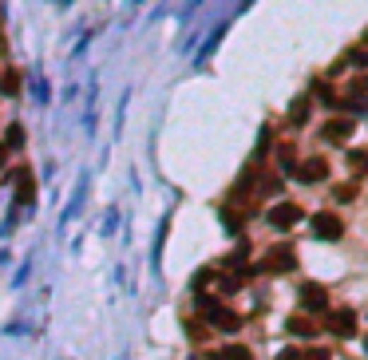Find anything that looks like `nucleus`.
Segmentation results:
<instances>
[{
  "instance_id": "423d86ee",
  "label": "nucleus",
  "mask_w": 368,
  "mask_h": 360,
  "mask_svg": "<svg viewBox=\"0 0 368 360\" xmlns=\"http://www.w3.org/2000/svg\"><path fill=\"white\" fill-rule=\"evenodd\" d=\"M12 186H16V202H20V206H28V202L36 198V179H32L28 167H16V174H12Z\"/></svg>"
},
{
  "instance_id": "b1692460",
  "label": "nucleus",
  "mask_w": 368,
  "mask_h": 360,
  "mask_svg": "<svg viewBox=\"0 0 368 360\" xmlns=\"http://www.w3.org/2000/svg\"><path fill=\"white\" fill-rule=\"evenodd\" d=\"M360 48H368V32H364V44H360Z\"/></svg>"
},
{
  "instance_id": "f257e3e1",
  "label": "nucleus",
  "mask_w": 368,
  "mask_h": 360,
  "mask_svg": "<svg viewBox=\"0 0 368 360\" xmlns=\"http://www.w3.org/2000/svg\"><path fill=\"white\" fill-rule=\"evenodd\" d=\"M198 309H202V317L210 320V329H222V332H238L242 329L238 313L226 309V305H218L214 297H198Z\"/></svg>"
},
{
  "instance_id": "f03ea898",
  "label": "nucleus",
  "mask_w": 368,
  "mask_h": 360,
  "mask_svg": "<svg viewBox=\"0 0 368 360\" xmlns=\"http://www.w3.org/2000/svg\"><path fill=\"white\" fill-rule=\"evenodd\" d=\"M293 265H297V253L289 250V246H273V250L261 258L258 270H261V273H289Z\"/></svg>"
},
{
  "instance_id": "f8f14e48",
  "label": "nucleus",
  "mask_w": 368,
  "mask_h": 360,
  "mask_svg": "<svg viewBox=\"0 0 368 360\" xmlns=\"http://www.w3.org/2000/svg\"><path fill=\"white\" fill-rule=\"evenodd\" d=\"M309 107H313V100H309V95H297V100H293V107H289V123H293V127H301V123L309 119Z\"/></svg>"
},
{
  "instance_id": "5701e85b",
  "label": "nucleus",
  "mask_w": 368,
  "mask_h": 360,
  "mask_svg": "<svg viewBox=\"0 0 368 360\" xmlns=\"http://www.w3.org/2000/svg\"><path fill=\"white\" fill-rule=\"evenodd\" d=\"M278 360H301V352L297 349H285V352H278Z\"/></svg>"
},
{
  "instance_id": "f3484780",
  "label": "nucleus",
  "mask_w": 368,
  "mask_h": 360,
  "mask_svg": "<svg viewBox=\"0 0 368 360\" xmlns=\"http://www.w3.org/2000/svg\"><path fill=\"white\" fill-rule=\"evenodd\" d=\"M333 198H337V202H352V198H357V186H352V182H340L337 191H333Z\"/></svg>"
},
{
  "instance_id": "9b49d317",
  "label": "nucleus",
  "mask_w": 368,
  "mask_h": 360,
  "mask_svg": "<svg viewBox=\"0 0 368 360\" xmlns=\"http://www.w3.org/2000/svg\"><path fill=\"white\" fill-rule=\"evenodd\" d=\"M317 320L313 317H305V313H301V317H289V332H293V337H317Z\"/></svg>"
},
{
  "instance_id": "a211bd4d",
  "label": "nucleus",
  "mask_w": 368,
  "mask_h": 360,
  "mask_svg": "<svg viewBox=\"0 0 368 360\" xmlns=\"http://www.w3.org/2000/svg\"><path fill=\"white\" fill-rule=\"evenodd\" d=\"M348 159H352V170H357V174H364V170H368V155H364V150H352Z\"/></svg>"
},
{
  "instance_id": "9d476101",
  "label": "nucleus",
  "mask_w": 368,
  "mask_h": 360,
  "mask_svg": "<svg viewBox=\"0 0 368 360\" xmlns=\"http://www.w3.org/2000/svg\"><path fill=\"white\" fill-rule=\"evenodd\" d=\"M301 305H305V309H325L328 293L321 289V285H301Z\"/></svg>"
},
{
  "instance_id": "412c9836",
  "label": "nucleus",
  "mask_w": 368,
  "mask_h": 360,
  "mask_svg": "<svg viewBox=\"0 0 368 360\" xmlns=\"http://www.w3.org/2000/svg\"><path fill=\"white\" fill-rule=\"evenodd\" d=\"M278 159H281V170H293V167H297V162H293V147H281Z\"/></svg>"
},
{
  "instance_id": "ddd939ff",
  "label": "nucleus",
  "mask_w": 368,
  "mask_h": 360,
  "mask_svg": "<svg viewBox=\"0 0 368 360\" xmlns=\"http://www.w3.org/2000/svg\"><path fill=\"white\" fill-rule=\"evenodd\" d=\"M214 360H254V352H249L246 344H226V349L214 352Z\"/></svg>"
},
{
  "instance_id": "2eb2a0df",
  "label": "nucleus",
  "mask_w": 368,
  "mask_h": 360,
  "mask_svg": "<svg viewBox=\"0 0 368 360\" xmlns=\"http://www.w3.org/2000/svg\"><path fill=\"white\" fill-rule=\"evenodd\" d=\"M340 64H352V68H368V48H352Z\"/></svg>"
},
{
  "instance_id": "6ab92c4d",
  "label": "nucleus",
  "mask_w": 368,
  "mask_h": 360,
  "mask_svg": "<svg viewBox=\"0 0 368 360\" xmlns=\"http://www.w3.org/2000/svg\"><path fill=\"white\" fill-rule=\"evenodd\" d=\"M313 91L321 95V103H337V95H333V88H328L325 80H321V83H313Z\"/></svg>"
},
{
  "instance_id": "4be33fe9",
  "label": "nucleus",
  "mask_w": 368,
  "mask_h": 360,
  "mask_svg": "<svg viewBox=\"0 0 368 360\" xmlns=\"http://www.w3.org/2000/svg\"><path fill=\"white\" fill-rule=\"evenodd\" d=\"M301 360H328V349H305Z\"/></svg>"
},
{
  "instance_id": "4468645a",
  "label": "nucleus",
  "mask_w": 368,
  "mask_h": 360,
  "mask_svg": "<svg viewBox=\"0 0 368 360\" xmlns=\"http://www.w3.org/2000/svg\"><path fill=\"white\" fill-rule=\"evenodd\" d=\"M242 289V273H222L218 277V293H238Z\"/></svg>"
},
{
  "instance_id": "dca6fc26",
  "label": "nucleus",
  "mask_w": 368,
  "mask_h": 360,
  "mask_svg": "<svg viewBox=\"0 0 368 360\" xmlns=\"http://www.w3.org/2000/svg\"><path fill=\"white\" fill-rule=\"evenodd\" d=\"M0 88L8 91V95H16V91H20V76H16V71H4V76H0Z\"/></svg>"
},
{
  "instance_id": "39448f33",
  "label": "nucleus",
  "mask_w": 368,
  "mask_h": 360,
  "mask_svg": "<svg viewBox=\"0 0 368 360\" xmlns=\"http://www.w3.org/2000/svg\"><path fill=\"white\" fill-rule=\"evenodd\" d=\"M293 174H297V182H325L328 179V162L325 159H305L293 167Z\"/></svg>"
},
{
  "instance_id": "20e7f679",
  "label": "nucleus",
  "mask_w": 368,
  "mask_h": 360,
  "mask_svg": "<svg viewBox=\"0 0 368 360\" xmlns=\"http://www.w3.org/2000/svg\"><path fill=\"white\" fill-rule=\"evenodd\" d=\"M297 222H301L297 202H278V206L269 210V226H278V230H289V226H297Z\"/></svg>"
},
{
  "instance_id": "6e6552de",
  "label": "nucleus",
  "mask_w": 368,
  "mask_h": 360,
  "mask_svg": "<svg viewBox=\"0 0 368 360\" xmlns=\"http://www.w3.org/2000/svg\"><path fill=\"white\" fill-rule=\"evenodd\" d=\"M352 131H357V123L348 119V115H345V119L337 115V119L325 123V139L328 143H348V139H352Z\"/></svg>"
},
{
  "instance_id": "aec40b11",
  "label": "nucleus",
  "mask_w": 368,
  "mask_h": 360,
  "mask_svg": "<svg viewBox=\"0 0 368 360\" xmlns=\"http://www.w3.org/2000/svg\"><path fill=\"white\" fill-rule=\"evenodd\" d=\"M24 143V131L20 127H8V135H4V147H20Z\"/></svg>"
},
{
  "instance_id": "0eeeda50",
  "label": "nucleus",
  "mask_w": 368,
  "mask_h": 360,
  "mask_svg": "<svg viewBox=\"0 0 368 360\" xmlns=\"http://www.w3.org/2000/svg\"><path fill=\"white\" fill-rule=\"evenodd\" d=\"M325 325H328L333 337H352V332H357V313H352V309H337Z\"/></svg>"
},
{
  "instance_id": "7ed1b4c3",
  "label": "nucleus",
  "mask_w": 368,
  "mask_h": 360,
  "mask_svg": "<svg viewBox=\"0 0 368 360\" xmlns=\"http://www.w3.org/2000/svg\"><path fill=\"white\" fill-rule=\"evenodd\" d=\"M313 234L317 238H325V241H337L340 234H345V222L337 218V214H313Z\"/></svg>"
},
{
  "instance_id": "1a4fd4ad",
  "label": "nucleus",
  "mask_w": 368,
  "mask_h": 360,
  "mask_svg": "<svg viewBox=\"0 0 368 360\" xmlns=\"http://www.w3.org/2000/svg\"><path fill=\"white\" fill-rule=\"evenodd\" d=\"M345 95H348V107H357V111H368V76L360 71L357 80L345 88Z\"/></svg>"
}]
</instances>
